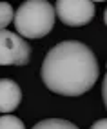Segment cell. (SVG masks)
<instances>
[{"instance_id": "cell-10", "label": "cell", "mask_w": 107, "mask_h": 129, "mask_svg": "<svg viewBox=\"0 0 107 129\" xmlns=\"http://www.w3.org/2000/svg\"><path fill=\"white\" fill-rule=\"evenodd\" d=\"M91 2H105V0H91Z\"/></svg>"}, {"instance_id": "cell-7", "label": "cell", "mask_w": 107, "mask_h": 129, "mask_svg": "<svg viewBox=\"0 0 107 129\" xmlns=\"http://www.w3.org/2000/svg\"><path fill=\"white\" fill-rule=\"evenodd\" d=\"M13 15H15V11H13L11 4L0 2V29H6L13 22Z\"/></svg>"}, {"instance_id": "cell-5", "label": "cell", "mask_w": 107, "mask_h": 129, "mask_svg": "<svg viewBox=\"0 0 107 129\" xmlns=\"http://www.w3.org/2000/svg\"><path fill=\"white\" fill-rule=\"evenodd\" d=\"M22 102L20 85L11 78H0V113H11Z\"/></svg>"}, {"instance_id": "cell-9", "label": "cell", "mask_w": 107, "mask_h": 129, "mask_svg": "<svg viewBox=\"0 0 107 129\" xmlns=\"http://www.w3.org/2000/svg\"><path fill=\"white\" fill-rule=\"evenodd\" d=\"M91 129H107V120H105V118L96 120V122L91 125Z\"/></svg>"}, {"instance_id": "cell-4", "label": "cell", "mask_w": 107, "mask_h": 129, "mask_svg": "<svg viewBox=\"0 0 107 129\" xmlns=\"http://www.w3.org/2000/svg\"><path fill=\"white\" fill-rule=\"evenodd\" d=\"M94 2L91 0H56L55 15L71 27L87 25L94 16Z\"/></svg>"}, {"instance_id": "cell-2", "label": "cell", "mask_w": 107, "mask_h": 129, "mask_svg": "<svg viewBox=\"0 0 107 129\" xmlns=\"http://www.w3.org/2000/svg\"><path fill=\"white\" fill-rule=\"evenodd\" d=\"M55 7L47 0H25L13 15L16 33L24 38H42L55 25Z\"/></svg>"}, {"instance_id": "cell-6", "label": "cell", "mask_w": 107, "mask_h": 129, "mask_svg": "<svg viewBox=\"0 0 107 129\" xmlns=\"http://www.w3.org/2000/svg\"><path fill=\"white\" fill-rule=\"evenodd\" d=\"M33 129H78L73 122L69 120H62V118H47V120H42L34 125Z\"/></svg>"}, {"instance_id": "cell-1", "label": "cell", "mask_w": 107, "mask_h": 129, "mask_svg": "<svg viewBox=\"0 0 107 129\" xmlns=\"http://www.w3.org/2000/svg\"><path fill=\"white\" fill-rule=\"evenodd\" d=\"M40 75L49 91L62 96H80L94 85L100 67L94 53L85 44L65 40L46 55Z\"/></svg>"}, {"instance_id": "cell-3", "label": "cell", "mask_w": 107, "mask_h": 129, "mask_svg": "<svg viewBox=\"0 0 107 129\" xmlns=\"http://www.w3.org/2000/svg\"><path fill=\"white\" fill-rule=\"evenodd\" d=\"M31 58V46L20 35L0 29V66H25Z\"/></svg>"}, {"instance_id": "cell-8", "label": "cell", "mask_w": 107, "mask_h": 129, "mask_svg": "<svg viewBox=\"0 0 107 129\" xmlns=\"http://www.w3.org/2000/svg\"><path fill=\"white\" fill-rule=\"evenodd\" d=\"M0 129H25L24 122L13 115H2L0 116Z\"/></svg>"}]
</instances>
